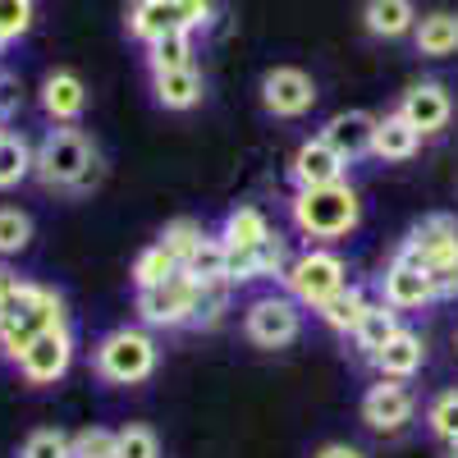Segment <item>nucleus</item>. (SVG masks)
<instances>
[{
	"mask_svg": "<svg viewBox=\"0 0 458 458\" xmlns=\"http://www.w3.org/2000/svg\"><path fill=\"white\" fill-rule=\"evenodd\" d=\"M32 19H37V0H0V47L28 37Z\"/></svg>",
	"mask_w": 458,
	"mask_h": 458,
	"instance_id": "72a5a7b5",
	"label": "nucleus"
},
{
	"mask_svg": "<svg viewBox=\"0 0 458 458\" xmlns=\"http://www.w3.org/2000/svg\"><path fill=\"white\" fill-rule=\"evenodd\" d=\"M14 110H19V83L10 79V73H0V124H5Z\"/></svg>",
	"mask_w": 458,
	"mask_h": 458,
	"instance_id": "58836bf2",
	"label": "nucleus"
},
{
	"mask_svg": "<svg viewBox=\"0 0 458 458\" xmlns=\"http://www.w3.org/2000/svg\"><path fill=\"white\" fill-rule=\"evenodd\" d=\"M422 151V133H417L399 110L390 114H376V138H371V157L386 161V165H403Z\"/></svg>",
	"mask_w": 458,
	"mask_h": 458,
	"instance_id": "6ab92c4d",
	"label": "nucleus"
},
{
	"mask_svg": "<svg viewBox=\"0 0 458 458\" xmlns=\"http://www.w3.org/2000/svg\"><path fill=\"white\" fill-rule=\"evenodd\" d=\"M280 280H284V289H289V298L298 302V308L317 312L330 293H339L344 284H349V261H344L339 252H330V248H308V252H298L289 261V271Z\"/></svg>",
	"mask_w": 458,
	"mask_h": 458,
	"instance_id": "0eeeda50",
	"label": "nucleus"
},
{
	"mask_svg": "<svg viewBox=\"0 0 458 458\" xmlns=\"http://www.w3.org/2000/svg\"><path fill=\"white\" fill-rule=\"evenodd\" d=\"M19 376L28 380V386H55V380H64L69 376V367H73V330L69 326H55V330H47V335H37L28 349L19 353Z\"/></svg>",
	"mask_w": 458,
	"mask_h": 458,
	"instance_id": "9b49d317",
	"label": "nucleus"
},
{
	"mask_svg": "<svg viewBox=\"0 0 458 458\" xmlns=\"http://www.w3.org/2000/svg\"><path fill=\"white\" fill-rule=\"evenodd\" d=\"M243 335L257 344V349H289V344L302 335V308L289 293L252 298L248 312H243Z\"/></svg>",
	"mask_w": 458,
	"mask_h": 458,
	"instance_id": "1a4fd4ad",
	"label": "nucleus"
},
{
	"mask_svg": "<svg viewBox=\"0 0 458 458\" xmlns=\"http://www.w3.org/2000/svg\"><path fill=\"white\" fill-rule=\"evenodd\" d=\"M321 138L339 151L344 161H362L371 157V138H376V114L371 110H339L330 114V120L321 124Z\"/></svg>",
	"mask_w": 458,
	"mask_h": 458,
	"instance_id": "f3484780",
	"label": "nucleus"
},
{
	"mask_svg": "<svg viewBox=\"0 0 458 458\" xmlns=\"http://www.w3.org/2000/svg\"><path fill=\"white\" fill-rule=\"evenodd\" d=\"M19 284H23V280H19V271H10V266L0 261V312L10 308V298L19 293Z\"/></svg>",
	"mask_w": 458,
	"mask_h": 458,
	"instance_id": "ea45409f",
	"label": "nucleus"
},
{
	"mask_svg": "<svg viewBox=\"0 0 458 458\" xmlns=\"http://www.w3.org/2000/svg\"><path fill=\"white\" fill-rule=\"evenodd\" d=\"M69 458H120V436L106 431V427H88L73 436Z\"/></svg>",
	"mask_w": 458,
	"mask_h": 458,
	"instance_id": "f704fd0d",
	"label": "nucleus"
},
{
	"mask_svg": "<svg viewBox=\"0 0 458 458\" xmlns=\"http://www.w3.org/2000/svg\"><path fill=\"white\" fill-rule=\"evenodd\" d=\"M394 110H399L422 138H440V133L449 129V120H454V97H449V88H445L440 79H422V83H412V88L399 97Z\"/></svg>",
	"mask_w": 458,
	"mask_h": 458,
	"instance_id": "4468645a",
	"label": "nucleus"
},
{
	"mask_svg": "<svg viewBox=\"0 0 458 458\" xmlns=\"http://www.w3.org/2000/svg\"><path fill=\"white\" fill-rule=\"evenodd\" d=\"M261 106H266V114H276V120H302V114L317 106L312 73H302L293 64L266 69V79H261Z\"/></svg>",
	"mask_w": 458,
	"mask_h": 458,
	"instance_id": "ddd939ff",
	"label": "nucleus"
},
{
	"mask_svg": "<svg viewBox=\"0 0 458 458\" xmlns=\"http://www.w3.org/2000/svg\"><path fill=\"white\" fill-rule=\"evenodd\" d=\"M380 302L394 312H422L440 298H436V280H431L427 266L394 252V261L386 266V276H380Z\"/></svg>",
	"mask_w": 458,
	"mask_h": 458,
	"instance_id": "f8f14e48",
	"label": "nucleus"
},
{
	"mask_svg": "<svg viewBox=\"0 0 458 458\" xmlns=\"http://www.w3.org/2000/svg\"><path fill=\"white\" fill-rule=\"evenodd\" d=\"M394 252L427 266L431 280H436V298L440 302L458 298V216H449V211L422 216L403 234V243Z\"/></svg>",
	"mask_w": 458,
	"mask_h": 458,
	"instance_id": "20e7f679",
	"label": "nucleus"
},
{
	"mask_svg": "<svg viewBox=\"0 0 458 458\" xmlns=\"http://www.w3.org/2000/svg\"><path fill=\"white\" fill-rule=\"evenodd\" d=\"M289 216L298 234H308L317 243H335V239H349L362 225V198L349 179L326 183V188H298L289 198Z\"/></svg>",
	"mask_w": 458,
	"mask_h": 458,
	"instance_id": "f03ea898",
	"label": "nucleus"
},
{
	"mask_svg": "<svg viewBox=\"0 0 458 458\" xmlns=\"http://www.w3.org/2000/svg\"><path fill=\"white\" fill-rule=\"evenodd\" d=\"M202 239H207V229H202L193 216H179V220H170V225L161 229V239H157V243H161L165 252H174L179 266H183L188 257H193V248H198Z\"/></svg>",
	"mask_w": 458,
	"mask_h": 458,
	"instance_id": "2f4dec72",
	"label": "nucleus"
},
{
	"mask_svg": "<svg viewBox=\"0 0 458 458\" xmlns=\"http://www.w3.org/2000/svg\"><path fill=\"white\" fill-rule=\"evenodd\" d=\"M151 92H157V106L165 110H193L207 92L198 64H183V69H165V73H151Z\"/></svg>",
	"mask_w": 458,
	"mask_h": 458,
	"instance_id": "4be33fe9",
	"label": "nucleus"
},
{
	"mask_svg": "<svg viewBox=\"0 0 458 458\" xmlns=\"http://www.w3.org/2000/svg\"><path fill=\"white\" fill-rule=\"evenodd\" d=\"M362 28L380 42H399V37H412L417 28V5L412 0H367L362 5Z\"/></svg>",
	"mask_w": 458,
	"mask_h": 458,
	"instance_id": "412c9836",
	"label": "nucleus"
},
{
	"mask_svg": "<svg viewBox=\"0 0 458 458\" xmlns=\"http://www.w3.org/2000/svg\"><path fill=\"white\" fill-rule=\"evenodd\" d=\"M367 308H371L367 289H362V284H344L339 293H330V298L321 302L317 317H321V326H326V330H335V335H353V330H358V321L367 317Z\"/></svg>",
	"mask_w": 458,
	"mask_h": 458,
	"instance_id": "5701e85b",
	"label": "nucleus"
},
{
	"mask_svg": "<svg viewBox=\"0 0 458 458\" xmlns=\"http://www.w3.org/2000/svg\"><path fill=\"white\" fill-rule=\"evenodd\" d=\"M403 330V312H394V308H386V302H371L367 308V317L358 321V330H353V349L371 362L386 344L394 339Z\"/></svg>",
	"mask_w": 458,
	"mask_h": 458,
	"instance_id": "b1692460",
	"label": "nucleus"
},
{
	"mask_svg": "<svg viewBox=\"0 0 458 458\" xmlns=\"http://www.w3.org/2000/svg\"><path fill=\"white\" fill-rule=\"evenodd\" d=\"M449 458H458V445H449Z\"/></svg>",
	"mask_w": 458,
	"mask_h": 458,
	"instance_id": "79ce46f5",
	"label": "nucleus"
},
{
	"mask_svg": "<svg viewBox=\"0 0 458 458\" xmlns=\"http://www.w3.org/2000/svg\"><path fill=\"white\" fill-rule=\"evenodd\" d=\"M157 362H161V349L147 326H120V330L101 335L92 349V371L106 386H142L157 371Z\"/></svg>",
	"mask_w": 458,
	"mask_h": 458,
	"instance_id": "39448f33",
	"label": "nucleus"
},
{
	"mask_svg": "<svg viewBox=\"0 0 458 458\" xmlns=\"http://www.w3.org/2000/svg\"><path fill=\"white\" fill-rule=\"evenodd\" d=\"M0 138H5V124H0Z\"/></svg>",
	"mask_w": 458,
	"mask_h": 458,
	"instance_id": "c03bdc74",
	"label": "nucleus"
},
{
	"mask_svg": "<svg viewBox=\"0 0 458 458\" xmlns=\"http://www.w3.org/2000/svg\"><path fill=\"white\" fill-rule=\"evenodd\" d=\"M198 280L179 271L165 284H151L138 289V321L147 330H179V326H193V308H198Z\"/></svg>",
	"mask_w": 458,
	"mask_h": 458,
	"instance_id": "6e6552de",
	"label": "nucleus"
},
{
	"mask_svg": "<svg viewBox=\"0 0 458 458\" xmlns=\"http://www.w3.org/2000/svg\"><path fill=\"white\" fill-rule=\"evenodd\" d=\"M317 458H367L358 445H326V449H317Z\"/></svg>",
	"mask_w": 458,
	"mask_h": 458,
	"instance_id": "a19ab883",
	"label": "nucleus"
},
{
	"mask_svg": "<svg viewBox=\"0 0 458 458\" xmlns=\"http://www.w3.org/2000/svg\"><path fill=\"white\" fill-rule=\"evenodd\" d=\"M454 353H458V335H454Z\"/></svg>",
	"mask_w": 458,
	"mask_h": 458,
	"instance_id": "37998d69",
	"label": "nucleus"
},
{
	"mask_svg": "<svg viewBox=\"0 0 458 458\" xmlns=\"http://www.w3.org/2000/svg\"><path fill=\"white\" fill-rule=\"evenodd\" d=\"M69 445H73V436L42 427V431H32V436L19 445V458H69Z\"/></svg>",
	"mask_w": 458,
	"mask_h": 458,
	"instance_id": "4c0bfd02",
	"label": "nucleus"
},
{
	"mask_svg": "<svg viewBox=\"0 0 458 458\" xmlns=\"http://www.w3.org/2000/svg\"><path fill=\"white\" fill-rule=\"evenodd\" d=\"M0 55H5V47H0Z\"/></svg>",
	"mask_w": 458,
	"mask_h": 458,
	"instance_id": "a18cd8bd",
	"label": "nucleus"
},
{
	"mask_svg": "<svg viewBox=\"0 0 458 458\" xmlns=\"http://www.w3.org/2000/svg\"><path fill=\"white\" fill-rule=\"evenodd\" d=\"M422 367H427V339L417 335V330H408V326L371 358V371L380 380H412Z\"/></svg>",
	"mask_w": 458,
	"mask_h": 458,
	"instance_id": "a211bd4d",
	"label": "nucleus"
},
{
	"mask_svg": "<svg viewBox=\"0 0 458 458\" xmlns=\"http://www.w3.org/2000/svg\"><path fill=\"white\" fill-rule=\"evenodd\" d=\"M114 436H120V458H161V436L142 422H129Z\"/></svg>",
	"mask_w": 458,
	"mask_h": 458,
	"instance_id": "e433bc0d",
	"label": "nucleus"
},
{
	"mask_svg": "<svg viewBox=\"0 0 458 458\" xmlns=\"http://www.w3.org/2000/svg\"><path fill=\"white\" fill-rule=\"evenodd\" d=\"M32 179L42 188H60V193H92L101 183V151L83 129L55 124L32 147Z\"/></svg>",
	"mask_w": 458,
	"mask_h": 458,
	"instance_id": "f257e3e1",
	"label": "nucleus"
},
{
	"mask_svg": "<svg viewBox=\"0 0 458 458\" xmlns=\"http://www.w3.org/2000/svg\"><path fill=\"white\" fill-rule=\"evenodd\" d=\"M344 174H349V161H344L321 133L302 142V147L293 151V161H289L293 188H326V183H339Z\"/></svg>",
	"mask_w": 458,
	"mask_h": 458,
	"instance_id": "2eb2a0df",
	"label": "nucleus"
},
{
	"mask_svg": "<svg viewBox=\"0 0 458 458\" xmlns=\"http://www.w3.org/2000/svg\"><path fill=\"white\" fill-rule=\"evenodd\" d=\"M193 37L198 32H165L147 47V69L151 73H165V69H183L193 64Z\"/></svg>",
	"mask_w": 458,
	"mask_h": 458,
	"instance_id": "cd10ccee",
	"label": "nucleus"
},
{
	"mask_svg": "<svg viewBox=\"0 0 458 458\" xmlns=\"http://www.w3.org/2000/svg\"><path fill=\"white\" fill-rule=\"evenodd\" d=\"M225 312H229V284H202L198 289V308H193V326L211 330V326H220Z\"/></svg>",
	"mask_w": 458,
	"mask_h": 458,
	"instance_id": "c9c22d12",
	"label": "nucleus"
},
{
	"mask_svg": "<svg viewBox=\"0 0 458 458\" xmlns=\"http://www.w3.org/2000/svg\"><path fill=\"white\" fill-rule=\"evenodd\" d=\"M216 19V5L211 0H133L129 5V37L142 47H151L157 37L165 32H198Z\"/></svg>",
	"mask_w": 458,
	"mask_h": 458,
	"instance_id": "423d86ee",
	"label": "nucleus"
},
{
	"mask_svg": "<svg viewBox=\"0 0 458 458\" xmlns=\"http://www.w3.org/2000/svg\"><path fill=\"white\" fill-rule=\"evenodd\" d=\"M289 248H284V239L271 229V239H261L257 248H252V280H276V276H284L289 271Z\"/></svg>",
	"mask_w": 458,
	"mask_h": 458,
	"instance_id": "473e14b6",
	"label": "nucleus"
},
{
	"mask_svg": "<svg viewBox=\"0 0 458 458\" xmlns=\"http://www.w3.org/2000/svg\"><path fill=\"white\" fill-rule=\"evenodd\" d=\"M23 179H32V142L5 129V138H0V193L19 188Z\"/></svg>",
	"mask_w": 458,
	"mask_h": 458,
	"instance_id": "a878e982",
	"label": "nucleus"
},
{
	"mask_svg": "<svg viewBox=\"0 0 458 458\" xmlns=\"http://www.w3.org/2000/svg\"><path fill=\"white\" fill-rule=\"evenodd\" d=\"M37 97H42V110L51 124H79L88 110V83L73 69H51Z\"/></svg>",
	"mask_w": 458,
	"mask_h": 458,
	"instance_id": "dca6fc26",
	"label": "nucleus"
},
{
	"mask_svg": "<svg viewBox=\"0 0 458 458\" xmlns=\"http://www.w3.org/2000/svg\"><path fill=\"white\" fill-rule=\"evenodd\" d=\"M412 47H417V55H427V60L458 55V14L454 10H427V14H417Z\"/></svg>",
	"mask_w": 458,
	"mask_h": 458,
	"instance_id": "aec40b11",
	"label": "nucleus"
},
{
	"mask_svg": "<svg viewBox=\"0 0 458 458\" xmlns=\"http://www.w3.org/2000/svg\"><path fill=\"white\" fill-rule=\"evenodd\" d=\"M55 326H69V308H64V293L47 289V284H19V293L10 298V308L0 312V353L10 362H19V353L37 335H47Z\"/></svg>",
	"mask_w": 458,
	"mask_h": 458,
	"instance_id": "7ed1b4c3",
	"label": "nucleus"
},
{
	"mask_svg": "<svg viewBox=\"0 0 458 458\" xmlns=\"http://www.w3.org/2000/svg\"><path fill=\"white\" fill-rule=\"evenodd\" d=\"M225 261H229V252H225L220 234H207V239L193 248V257L183 261V271L193 276L198 284H229V280H225ZM229 289H234V284H229Z\"/></svg>",
	"mask_w": 458,
	"mask_h": 458,
	"instance_id": "bb28decb",
	"label": "nucleus"
},
{
	"mask_svg": "<svg viewBox=\"0 0 458 458\" xmlns=\"http://www.w3.org/2000/svg\"><path fill=\"white\" fill-rule=\"evenodd\" d=\"M427 431L445 445H458V390H440L427 403Z\"/></svg>",
	"mask_w": 458,
	"mask_h": 458,
	"instance_id": "7c9ffc66",
	"label": "nucleus"
},
{
	"mask_svg": "<svg viewBox=\"0 0 458 458\" xmlns=\"http://www.w3.org/2000/svg\"><path fill=\"white\" fill-rule=\"evenodd\" d=\"M179 271H183L179 257L165 252L161 243H151V248H142L138 261H133V284H138V289H151V284H165V280L179 276Z\"/></svg>",
	"mask_w": 458,
	"mask_h": 458,
	"instance_id": "c85d7f7f",
	"label": "nucleus"
},
{
	"mask_svg": "<svg viewBox=\"0 0 458 458\" xmlns=\"http://www.w3.org/2000/svg\"><path fill=\"white\" fill-rule=\"evenodd\" d=\"M261 239H271V220H266V211H257V207H234L220 225V243L229 252H252Z\"/></svg>",
	"mask_w": 458,
	"mask_h": 458,
	"instance_id": "393cba45",
	"label": "nucleus"
},
{
	"mask_svg": "<svg viewBox=\"0 0 458 458\" xmlns=\"http://www.w3.org/2000/svg\"><path fill=\"white\" fill-rule=\"evenodd\" d=\"M32 243V216L19 207H0V261L19 257Z\"/></svg>",
	"mask_w": 458,
	"mask_h": 458,
	"instance_id": "c756f323",
	"label": "nucleus"
},
{
	"mask_svg": "<svg viewBox=\"0 0 458 458\" xmlns=\"http://www.w3.org/2000/svg\"><path fill=\"white\" fill-rule=\"evenodd\" d=\"M362 427L376 431V436H399L412 417H417V394L408 390V380H376V386H367L362 403Z\"/></svg>",
	"mask_w": 458,
	"mask_h": 458,
	"instance_id": "9d476101",
	"label": "nucleus"
}]
</instances>
